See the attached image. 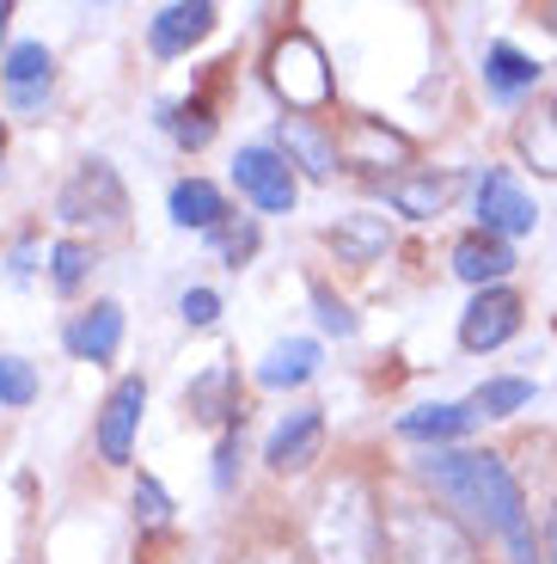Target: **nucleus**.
Instances as JSON below:
<instances>
[{
	"mask_svg": "<svg viewBox=\"0 0 557 564\" xmlns=\"http://www.w3.org/2000/svg\"><path fill=\"white\" fill-rule=\"evenodd\" d=\"M417 473L441 497H454L460 509H472L484 528H496V534L509 540V552H515V564H545L539 546H533L521 485H515V473H509V460H502V454H447V448H435Z\"/></svg>",
	"mask_w": 557,
	"mask_h": 564,
	"instance_id": "obj_1",
	"label": "nucleus"
},
{
	"mask_svg": "<svg viewBox=\"0 0 557 564\" xmlns=\"http://www.w3.org/2000/svg\"><path fill=\"white\" fill-rule=\"evenodd\" d=\"M313 558L319 564H386V516L362 479L325 485L313 509Z\"/></svg>",
	"mask_w": 557,
	"mask_h": 564,
	"instance_id": "obj_2",
	"label": "nucleus"
},
{
	"mask_svg": "<svg viewBox=\"0 0 557 564\" xmlns=\"http://www.w3.org/2000/svg\"><path fill=\"white\" fill-rule=\"evenodd\" d=\"M386 558L392 564H478V546L447 509L392 503L386 509Z\"/></svg>",
	"mask_w": 557,
	"mask_h": 564,
	"instance_id": "obj_3",
	"label": "nucleus"
},
{
	"mask_svg": "<svg viewBox=\"0 0 557 564\" xmlns=\"http://www.w3.org/2000/svg\"><path fill=\"white\" fill-rule=\"evenodd\" d=\"M56 215L68 227H123L129 221V191H123L111 160H80V172L62 184Z\"/></svg>",
	"mask_w": 557,
	"mask_h": 564,
	"instance_id": "obj_4",
	"label": "nucleus"
},
{
	"mask_svg": "<svg viewBox=\"0 0 557 564\" xmlns=\"http://www.w3.org/2000/svg\"><path fill=\"white\" fill-rule=\"evenodd\" d=\"M270 86L294 111H313V105L331 99V68H325V50L313 43V31L276 37V50H270Z\"/></svg>",
	"mask_w": 557,
	"mask_h": 564,
	"instance_id": "obj_5",
	"label": "nucleus"
},
{
	"mask_svg": "<svg viewBox=\"0 0 557 564\" xmlns=\"http://www.w3.org/2000/svg\"><path fill=\"white\" fill-rule=\"evenodd\" d=\"M233 178L264 215H288L294 209V172H288V160H282L276 148H239Z\"/></svg>",
	"mask_w": 557,
	"mask_h": 564,
	"instance_id": "obj_6",
	"label": "nucleus"
},
{
	"mask_svg": "<svg viewBox=\"0 0 557 564\" xmlns=\"http://www.w3.org/2000/svg\"><path fill=\"white\" fill-rule=\"evenodd\" d=\"M478 221H484L490 240H509V234H533V221H539V209H533V197L515 184V172H484V184H478Z\"/></svg>",
	"mask_w": 557,
	"mask_h": 564,
	"instance_id": "obj_7",
	"label": "nucleus"
},
{
	"mask_svg": "<svg viewBox=\"0 0 557 564\" xmlns=\"http://www.w3.org/2000/svg\"><path fill=\"white\" fill-rule=\"evenodd\" d=\"M521 332V295L515 289H478L472 307L460 313V344L466 350H496Z\"/></svg>",
	"mask_w": 557,
	"mask_h": 564,
	"instance_id": "obj_8",
	"label": "nucleus"
},
{
	"mask_svg": "<svg viewBox=\"0 0 557 564\" xmlns=\"http://www.w3.org/2000/svg\"><path fill=\"white\" fill-rule=\"evenodd\" d=\"M141 411H148V381H141V375H123V381L111 387V399H105V411H98V454H105L111 466L129 460V442H135Z\"/></svg>",
	"mask_w": 557,
	"mask_h": 564,
	"instance_id": "obj_9",
	"label": "nucleus"
},
{
	"mask_svg": "<svg viewBox=\"0 0 557 564\" xmlns=\"http://www.w3.org/2000/svg\"><path fill=\"white\" fill-rule=\"evenodd\" d=\"M184 411H190L196 423H209V430H239L245 423V405H239V375L227 362H215V368H203L190 387H184Z\"/></svg>",
	"mask_w": 557,
	"mask_h": 564,
	"instance_id": "obj_10",
	"label": "nucleus"
},
{
	"mask_svg": "<svg viewBox=\"0 0 557 564\" xmlns=\"http://www.w3.org/2000/svg\"><path fill=\"white\" fill-rule=\"evenodd\" d=\"M319 448H325V411L319 405H301V411H288V417L276 423L264 460L276 466V473H307V466L319 460Z\"/></svg>",
	"mask_w": 557,
	"mask_h": 564,
	"instance_id": "obj_11",
	"label": "nucleus"
},
{
	"mask_svg": "<svg viewBox=\"0 0 557 564\" xmlns=\"http://www.w3.org/2000/svg\"><path fill=\"white\" fill-rule=\"evenodd\" d=\"M50 74H56V62H50L43 43H13V50H7V68H0L7 105H13V111H37L43 93H50Z\"/></svg>",
	"mask_w": 557,
	"mask_h": 564,
	"instance_id": "obj_12",
	"label": "nucleus"
},
{
	"mask_svg": "<svg viewBox=\"0 0 557 564\" xmlns=\"http://www.w3.org/2000/svg\"><path fill=\"white\" fill-rule=\"evenodd\" d=\"M62 344H68L80 362H111L117 344H123V307H117V301H98V307H86L80 319H68Z\"/></svg>",
	"mask_w": 557,
	"mask_h": 564,
	"instance_id": "obj_13",
	"label": "nucleus"
},
{
	"mask_svg": "<svg viewBox=\"0 0 557 564\" xmlns=\"http://www.w3.org/2000/svg\"><path fill=\"white\" fill-rule=\"evenodd\" d=\"M215 31V7L209 0H184V7H166V13L148 25V43H154V56H184L190 43H203Z\"/></svg>",
	"mask_w": 557,
	"mask_h": 564,
	"instance_id": "obj_14",
	"label": "nucleus"
},
{
	"mask_svg": "<svg viewBox=\"0 0 557 564\" xmlns=\"http://www.w3.org/2000/svg\"><path fill=\"white\" fill-rule=\"evenodd\" d=\"M276 135H282V160L288 166H307L313 178H331L337 172V141L325 129H313V117H282Z\"/></svg>",
	"mask_w": 557,
	"mask_h": 564,
	"instance_id": "obj_15",
	"label": "nucleus"
},
{
	"mask_svg": "<svg viewBox=\"0 0 557 564\" xmlns=\"http://www.w3.org/2000/svg\"><path fill=\"white\" fill-rule=\"evenodd\" d=\"M460 191V178L454 172H417V178H392L386 184V203L398 215H411V221H429V215L447 209V197Z\"/></svg>",
	"mask_w": 557,
	"mask_h": 564,
	"instance_id": "obj_16",
	"label": "nucleus"
},
{
	"mask_svg": "<svg viewBox=\"0 0 557 564\" xmlns=\"http://www.w3.org/2000/svg\"><path fill=\"white\" fill-rule=\"evenodd\" d=\"M454 270H460L466 282H478V289H496V276H509V270H515V252H509V240L466 234V240L454 246Z\"/></svg>",
	"mask_w": 557,
	"mask_h": 564,
	"instance_id": "obj_17",
	"label": "nucleus"
},
{
	"mask_svg": "<svg viewBox=\"0 0 557 564\" xmlns=\"http://www.w3.org/2000/svg\"><path fill=\"white\" fill-rule=\"evenodd\" d=\"M325 240H331L337 258H349V264H374L392 246V234H386L380 215H337V227H325Z\"/></svg>",
	"mask_w": 557,
	"mask_h": 564,
	"instance_id": "obj_18",
	"label": "nucleus"
},
{
	"mask_svg": "<svg viewBox=\"0 0 557 564\" xmlns=\"http://www.w3.org/2000/svg\"><path fill=\"white\" fill-rule=\"evenodd\" d=\"M172 221L178 227H221L227 221V203H221V191H215L209 178H178L172 184Z\"/></svg>",
	"mask_w": 557,
	"mask_h": 564,
	"instance_id": "obj_19",
	"label": "nucleus"
},
{
	"mask_svg": "<svg viewBox=\"0 0 557 564\" xmlns=\"http://www.w3.org/2000/svg\"><path fill=\"white\" fill-rule=\"evenodd\" d=\"M313 368H319V344H313V338H288V344H276V350L264 356L258 381H264V387H301V381H313Z\"/></svg>",
	"mask_w": 557,
	"mask_h": 564,
	"instance_id": "obj_20",
	"label": "nucleus"
},
{
	"mask_svg": "<svg viewBox=\"0 0 557 564\" xmlns=\"http://www.w3.org/2000/svg\"><path fill=\"white\" fill-rule=\"evenodd\" d=\"M484 80H490V93H496V99H515V93H527V86L539 80V68H533V62L521 56L515 43H490Z\"/></svg>",
	"mask_w": 557,
	"mask_h": 564,
	"instance_id": "obj_21",
	"label": "nucleus"
},
{
	"mask_svg": "<svg viewBox=\"0 0 557 564\" xmlns=\"http://www.w3.org/2000/svg\"><path fill=\"white\" fill-rule=\"evenodd\" d=\"M472 417H478L472 405H417V411H404L398 417V430L404 436H417V442H429V436L441 442V436H460Z\"/></svg>",
	"mask_w": 557,
	"mask_h": 564,
	"instance_id": "obj_22",
	"label": "nucleus"
},
{
	"mask_svg": "<svg viewBox=\"0 0 557 564\" xmlns=\"http://www.w3.org/2000/svg\"><path fill=\"white\" fill-rule=\"evenodd\" d=\"M160 123H166L172 135L184 141V148H209V135H215V117H209V105H203V99L166 105V111H160Z\"/></svg>",
	"mask_w": 557,
	"mask_h": 564,
	"instance_id": "obj_23",
	"label": "nucleus"
},
{
	"mask_svg": "<svg viewBox=\"0 0 557 564\" xmlns=\"http://www.w3.org/2000/svg\"><path fill=\"white\" fill-rule=\"evenodd\" d=\"M86 270H92V246H80V240H56V246H50V282H56L62 295L80 289Z\"/></svg>",
	"mask_w": 557,
	"mask_h": 564,
	"instance_id": "obj_24",
	"label": "nucleus"
},
{
	"mask_svg": "<svg viewBox=\"0 0 557 564\" xmlns=\"http://www.w3.org/2000/svg\"><path fill=\"white\" fill-rule=\"evenodd\" d=\"M527 399H533V381H484L466 405H472L478 417H509V411H521Z\"/></svg>",
	"mask_w": 557,
	"mask_h": 564,
	"instance_id": "obj_25",
	"label": "nucleus"
},
{
	"mask_svg": "<svg viewBox=\"0 0 557 564\" xmlns=\"http://www.w3.org/2000/svg\"><path fill=\"white\" fill-rule=\"evenodd\" d=\"M209 240H215V252L239 270V264H251V258H258V221H221Z\"/></svg>",
	"mask_w": 557,
	"mask_h": 564,
	"instance_id": "obj_26",
	"label": "nucleus"
},
{
	"mask_svg": "<svg viewBox=\"0 0 557 564\" xmlns=\"http://www.w3.org/2000/svg\"><path fill=\"white\" fill-rule=\"evenodd\" d=\"M31 399H37V375H31V362L0 356V405H31Z\"/></svg>",
	"mask_w": 557,
	"mask_h": 564,
	"instance_id": "obj_27",
	"label": "nucleus"
},
{
	"mask_svg": "<svg viewBox=\"0 0 557 564\" xmlns=\"http://www.w3.org/2000/svg\"><path fill=\"white\" fill-rule=\"evenodd\" d=\"M135 516L148 528H166L172 522V497L160 491V479H148V473H141V485H135Z\"/></svg>",
	"mask_w": 557,
	"mask_h": 564,
	"instance_id": "obj_28",
	"label": "nucleus"
},
{
	"mask_svg": "<svg viewBox=\"0 0 557 564\" xmlns=\"http://www.w3.org/2000/svg\"><path fill=\"white\" fill-rule=\"evenodd\" d=\"M313 307H319V325H325V332H337V338H349V332H356V313H349L343 301L331 295V289H313Z\"/></svg>",
	"mask_w": 557,
	"mask_h": 564,
	"instance_id": "obj_29",
	"label": "nucleus"
},
{
	"mask_svg": "<svg viewBox=\"0 0 557 564\" xmlns=\"http://www.w3.org/2000/svg\"><path fill=\"white\" fill-rule=\"evenodd\" d=\"M178 313H184V319H190V325H215V313H221V301H215L209 289H184Z\"/></svg>",
	"mask_w": 557,
	"mask_h": 564,
	"instance_id": "obj_30",
	"label": "nucleus"
},
{
	"mask_svg": "<svg viewBox=\"0 0 557 564\" xmlns=\"http://www.w3.org/2000/svg\"><path fill=\"white\" fill-rule=\"evenodd\" d=\"M233 460H239V430H227L221 454H215V485H233Z\"/></svg>",
	"mask_w": 557,
	"mask_h": 564,
	"instance_id": "obj_31",
	"label": "nucleus"
},
{
	"mask_svg": "<svg viewBox=\"0 0 557 564\" xmlns=\"http://www.w3.org/2000/svg\"><path fill=\"white\" fill-rule=\"evenodd\" d=\"M545 564H557V503H551V516H545Z\"/></svg>",
	"mask_w": 557,
	"mask_h": 564,
	"instance_id": "obj_32",
	"label": "nucleus"
},
{
	"mask_svg": "<svg viewBox=\"0 0 557 564\" xmlns=\"http://www.w3.org/2000/svg\"><path fill=\"white\" fill-rule=\"evenodd\" d=\"M7 19H13V7H7V0H0V31H7Z\"/></svg>",
	"mask_w": 557,
	"mask_h": 564,
	"instance_id": "obj_33",
	"label": "nucleus"
},
{
	"mask_svg": "<svg viewBox=\"0 0 557 564\" xmlns=\"http://www.w3.org/2000/svg\"><path fill=\"white\" fill-rule=\"evenodd\" d=\"M545 25H551V31H557V7H545Z\"/></svg>",
	"mask_w": 557,
	"mask_h": 564,
	"instance_id": "obj_34",
	"label": "nucleus"
},
{
	"mask_svg": "<svg viewBox=\"0 0 557 564\" xmlns=\"http://www.w3.org/2000/svg\"><path fill=\"white\" fill-rule=\"evenodd\" d=\"M264 564H282V558H264Z\"/></svg>",
	"mask_w": 557,
	"mask_h": 564,
	"instance_id": "obj_35",
	"label": "nucleus"
}]
</instances>
